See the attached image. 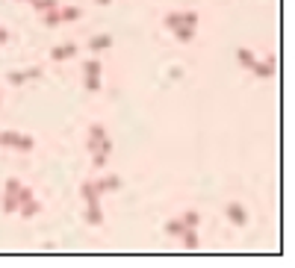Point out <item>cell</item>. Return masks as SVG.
<instances>
[{"instance_id":"1","label":"cell","mask_w":295,"mask_h":268,"mask_svg":"<svg viewBox=\"0 0 295 268\" xmlns=\"http://www.w3.org/2000/svg\"><path fill=\"white\" fill-rule=\"evenodd\" d=\"M0 144H3V147H15V150H21V153H30L35 147V138L33 135L18 133V130H3V133H0Z\"/></svg>"},{"instance_id":"2","label":"cell","mask_w":295,"mask_h":268,"mask_svg":"<svg viewBox=\"0 0 295 268\" xmlns=\"http://www.w3.org/2000/svg\"><path fill=\"white\" fill-rule=\"evenodd\" d=\"M225 215H228V221L233 224V227H245L248 224V212H245V206L236 201H230L228 206H225Z\"/></svg>"},{"instance_id":"3","label":"cell","mask_w":295,"mask_h":268,"mask_svg":"<svg viewBox=\"0 0 295 268\" xmlns=\"http://www.w3.org/2000/svg\"><path fill=\"white\" fill-rule=\"evenodd\" d=\"M124 186V180L118 177V174H106L103 180H98L95 183V189H98V195H106V192H118Z\"/></svg>"},{"instance_id":"4","label":"cell","mask_w":295,"mask_h":268,"mask_svg":"<svg viewBox=\"0 0 295 268\" xmlns=\"http://www.w3.org/2000/svg\"><path fill=\"white\" fill-rule=\"evenodd\" d=\"M74 56H77V44H74V41L56 44V47L50 50V59H53V62H65V59H74Z\"/></svg>"},{"instance_id":"5","label":"cell","mask_w":295,"mask_h":268,"mask_svg":"<svg viewBox=\"0 0 295 268\" xmlns=\"http://www.w3.org/2000/svg\"><path fill=\"white\" fill-rule=\"evenodd\" d=\"M109 47H112V35L109 33H100V35H92V38H89V50H92V56L109 50Z\"/></svg>"},{"instance_id":"6","label":"cell","mask_w":295,"mask_h":268,"mask_svg":"<svg viewBox=\"0 0 295 268\" xmlns=\"http://www.w3.org/2000/svg\"><path fill=\"white\" fill-rule=\"evenodd\" d=\"M89 209H86V221L92 224V227H100L103 224V212H100V203L98 201H92V203H86Z\"/></svg>"},{"instance_id":"7","label":"cell","mask_w":295,"mask_h":268,"mask_svg":"<svg viewBox=\"0 0 295 268\" xmlns=\"http://www.w3.org/2000/svg\"><path fill=\"white\" fill-rule=\"evenodd\" d=\"M80 198H83L86 203H92V201H100L98 189H95V180H83V186H80Z\"/></svg>"},{"instance_id":"8","label":"cell","mask_w":295,"mask_h":268,"mask_svg":"<svg viewBox=\"0 0 295 268\" xmlns=\"http://www.w3.org/2000/svg\"><path fill=\"white\" fill-rule=\"evenodd\" d=\"M38 212H41V201H27V203H21V209H18V215H21V218H35V215H38Z\"/></svg>"},{"instance_id":"9","label":"cell","mask_w":295,"mask_h":268,"mask_svg":"<svg viewBox=\"0 0 295 268\" xmlns=\"http://www.w3.org/2000/svg\"><path fill=\"white\" fill-rule=\"evenodd\" d=\"M59 15H62V24H71V21L83 18V9L80 6H59Z\"/></svg>"},{"instance_id":"10","label":"cell","mask_w":295,"mask_h":268,"mask_svg":"<svg viewBox=\"0 0 295 268\" xmlns=\"http://www.w3.org/2000/svg\"><path fill=\"white\" fill-rule=\"evenodd\" d=\"M180 239H183V248H186V251H195L198 248V227H186V230L180 233Z\"/></svg>"},{"instance_id":"11","label":"cell","mask_w":295,"mask_h":268,"mask_svg":"<svg viewBox=\"0 0 295 268\" xmlns=\"http://www.w3.org/2000/svg\"><path fill=\"white\" fill-rule=\"evenodd\" d=\"M251 71H254V74H257L260 80H269V77L275 74V65H269V62H260V59H254V62H251Z\"/></svg>"},{"instance_id":"12","label":"cell","mask_w":295,"mask_h":268,"mask_svg":"<svg viewBox=\"0 0 295 268\" xmlns=\"http://www.w3.org/2000/svg\"><path fill=\"white\" fill-rule=\"evenodd\" d=\"M41 24H47V27H59V24H62V15H59V9L41 12Z\"/></svg>"},{"instance_id":"13","label":"cell","mask_w":295,"mask_h":268,"mask_svg":"<svg viewBox=\"0 0 295 268\" xmlns=\"http://www.w3.org/2000/svg\"><path fill=\"white\" fill-rule=\"evenodd\" d=\"M174 35H177V41H180V44H189V41L195 38V27H177Z\"/></svg>"},{"instance_id":"14","label":"cell","mask_w":295,"mask_h":268,"mask_svg":"<svg viewBox=\"0 0 295 268\" xmlns=\"http://www.w3.org/2000/svg\"><path fill=\"white\" fill-rule=\"evenodd\" d=\"M165 30H177V27H183V18H180V12H168L163 18Z\"/></svg>"},{"instance_id":"15","label":"cell","mask_w":295,"mask_h":268,"mask_svg":"<svg viewBox=\"0 0 295 268\" xmlns=\"http://www.w3.org/2000/svg\"><path fill=\"white\" fill-rule=\"evenodd\" d=\"M254 59H257V56H254L248 47H239V50H236V62H239V65L251 68V62H254Z\"/></svg>"},{"instance_id":"16","label":"cell","mask_w":295,"mask_h":268,"mask_svg":"<svg viewBox=\"0 0 295 268\" xmlns=\"http://www.w3.org/2000/svg\"><path fill=\"white\" fill-rule=\"evenodd\" d=\"M18 209H21V203H18L15 195H6V198H3V212H6V215H15Z\"/></svg>"},{"instance_id":"17","label":"cell","mask_w":295,"mask_h":268,"mask_svg":"<svg viewBox=\"0 0 295 268\" xmlns=\"http://www.w3.org/2000/svg\"><path fill=\"white\" fill-rule=\"evenodd\" d=\"M35 12H50V9H59V0H33Z\"/></svg>"},{"instance_id":"18","label":"cell","mask_w":295,"mask_h":268,"mask_svg":"<svg viewBox=\"0 0 295 268\" xmlns=\"http://www.w3.org/2000/svg\"><path fill=\"white\" fill-rule=\"evenodd\" d=\"M183 230H186V224H183L180 218H171V221L165 224V233H168V236H180Z\"/></svg>"},{"instance_id":"19","label":"cell","mask_w":295,"mask_h":268,"mask_svg":"<svg viewBox=\"0 0 295 268\" xmlns=\"http://www.w3.org/2000/svg\"><path fill=\"white\" fill-rule=\"evenodd\" d=\"M180 221H183L186 227H198V224H201V212L189 209V212H183V215H180Z\"/></svg>"},{"instance_id":"20","label":"cell","mask_w":295,"mask_h":268,"mask_svg":"<svg viewBox=\"0 0 295 268\" xmlns=\"http://www.w3.org/2000/svg\"><path fill=\"white\" fill-rule=\"evenodd\" d=\"M83 74H95V77H100V59L98 56H92V59L83 62Z\"/></svg>"},{"instance_id":"21","label":"cell","mask_w":295,"mask_h":268,"mask_svg":"<svg viewBox=\"0 0 295 268\" xmlns=\"http://www.w3.org/2000/svg\"><path fill=\"white\" fill-rule=\"evenodd\" d=\"M6 83H9V86H24L27 77H24V71H9V74H6Z\"/></svg>"},{"instance_id":"22","label":"cell","mask_w":295,"mask_h":268,"mask_svg":"<svg viewBox=\"0 0 295 268\" xmlns=\"http://www.w3.org/2000/svg\"><path fill=\"white\" fill-rule=\"evenodd\" d=\"M86 92L98 95V92H100V77H95V74H86Z\"/></svg>"},{"instance_id":"23","label":"cell","mask_w":295,"mask_h":268,"mask_svg":"<svg viewBox=\"0 0 295 268\" xmlns=\"http://www.w3.org/2000/svg\"><path fill=\"white\" fill-rule=\"evenodd\" d=\"M21 186H24V183H21L18 177H9V180H6V186H3V192H6V195H18V189H21Z\"/></svg>"},{"instance_id":"24","label":"cell","mask_w":295,"mask_h":268,"mask_svg":"<svg viewBox=\"0 0 295 268\" xmlns=\"http://www.w3.org/2000/svg\"><path fill=\"white\" fill-rule=\"evenodd\" d=\"M180 18H183V27H195V24H198V12H195V9L180 12Z\"/></svg>"},{"instance_id":"25","label":"cell","mask_w":295,"mask_h":268,"mask_svg":"<svg viewBox=\"0 0 295 268\" xmlns=\"http://www.w3.org/2000/svg\"><path fill=\"white\" fill-rule=\"evenodd\" d=\"M89 138H95V141L106 138V130H103V124H92V127H89Z\"/></svg>"},{"instance_id":"26","label":"cell","mask_w":295,"mask_h":268,"mask_svg":"<svg viewBox=\"0 0 295 268\" xmlns=\"http://www.w3.org/2000/svg\"><path fill=\"white\" fill-rule=\"evenodd\" d=\"M15 198H18V203H27V201H33L35 195H33V189H27V186H21V189H18V195H15Z\"/></svg>"},{"instance_id":"27","label":"cell","mask_w":295,"mask_h":268,"mask_svg":"<svg viewBox=\"0 0 295 268\" xmlns=\"http://www.w3.org/2000/svg\"><path fill=\"white\" fill-rule=\"evenodd\" d=\"M106 156H109V153L95 150V153H92V165H95V168H103V165H106Z\"/></svg>"},{"instance_id":"28","label":"cell","mask_w":295,"mask_h":268,"mask_svg":"<svg viewBox=\"0 0 295 268\" xmlns=\"http://www.w3.org/2000/svg\"><path fill=\"white\" fill-rule=\"evenodd\" d=\"M24 77H27V80H38V77H41V68H27Z\"/></svg>"},{"instance_id":"29","label":"cell","mask_w":295,"mask_h":268,"mask_svg":"<svg viewBox=\"0 0 295 268\" xmlns=\"http://www.w3.org/2000/svg\"><path fill=\"white\" fill-rule=\"evenodd\" d=\"M98 150H103V153H112V141H109V135L106 138H100V147Z\"/></svg>"},{"instance_id":"30","label":"cell","mask_w":295,"mask_h":268,"mask_svg":"<svg viewBox=\"0 0 295 268\" xmlns=\"http://www.w3.org/2000/svg\"><path fill=\"white\" fill-rule=\"evenodd\" d=\"M6 41H9V30H6V27H0V44H6Z\"/></svg>"},{"instance_id":"31","label":"cell","mask_w":295,"mask_h":268,"mask_svg":"<svg viewBox=\"0 0 295 268\" xmlns=\"http://www.w3.org/2000/svg\"><path fill=\"white\" fill-rule=\"evenodd\" d=\"M95 3H98V6H109V3H112V0H95Z\"/></svg>"},{"instance_id":"32","label":"cell","mask_w":295,"mask_h":268,"mask_svg":"<svg viewBox=\"0 0 295 268\" xmlns=\"http://www.w3.org/2000/svg\"><path fill=\"white\" fill-rule=\"evenodd\" d=\"M27 3H33V0H27Z\"/></svg>"}]
</instances>
